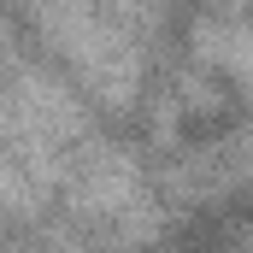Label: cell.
I'll use <instances>...</instances> for the list:
<instances>
[{
    "label": "cell",
    "mask_w": 253,
    "mask_h": 253,
    "mask_svg": "<svg viewBox=\"0 0 253 253\" xmlns=\"http://www.w3.org/2000/svg\"><path fill=\"white\" fill-rule=\"evenodd\" d=\"M88 135V112L77 100V88H65L59 71L47 65H12L0 77V141L6 159L36 183V189H59L71 147Z\"/></svg>",
    "instance_id": "cell-1"
},
{
    "label": "cell",
    "mask_w": 253,
    "mask_h": 253,
    "mask_svg": "<svg viewBox=\"0 0 253 253\" xmlns=\"http://www.w3.org/2000/svg\"><path fill=\"white\" fill-rule=\"evenodd\" d=\"M36 36L47 42V53L112 112H124L141 88V53L135 36L100 6V0H30Z\"/></svg>",
    "instance_id": "cell-2"
},
{
    "label": "cell",
    "mask_w": 253,
    "mask_h": 253,
    "mask_svg": "<svg viewBox=\"0 0 253 253\" xmlns=\"http://www.w3.org/2000/svg\"><path fill=\"white\" fill-rule=\"evenodd\" d=\"M65 200L83 224H94L112 248H141L159 230V206L147 194V177L135 153L118 141H83V153L65 165Z\"/></svg>",
    "instance_id": "cell-3"
},
{
    "label": "cell",
    "mask_w": 253,
    "mask_h": 253,
    "mask_svg": "<svg viewBox=\"0 0 253 253\" xmlns=\"http://www.w3.org/2000/svg\"><path fill=\"white\" fill-rule=\"evenodd\" d=\"M42 253H77V248H42Z\"/></svg>",
    "instance_id": "cell-4"
},
{
    "label": "cell",
    "mask_w": 253,
    "mask_h": 253,
    "mask_svg": "<svg viewBox=\"0 0 253 253\" xmlns=\"http://www.w3.org/2000/svg\"><path fill=\"white\" fill-rule=\"evenodd\" d=\"M0 42H6V24H0Z\"/></svg>",
    "instance_id": "cell-5"
}]
</instances>
